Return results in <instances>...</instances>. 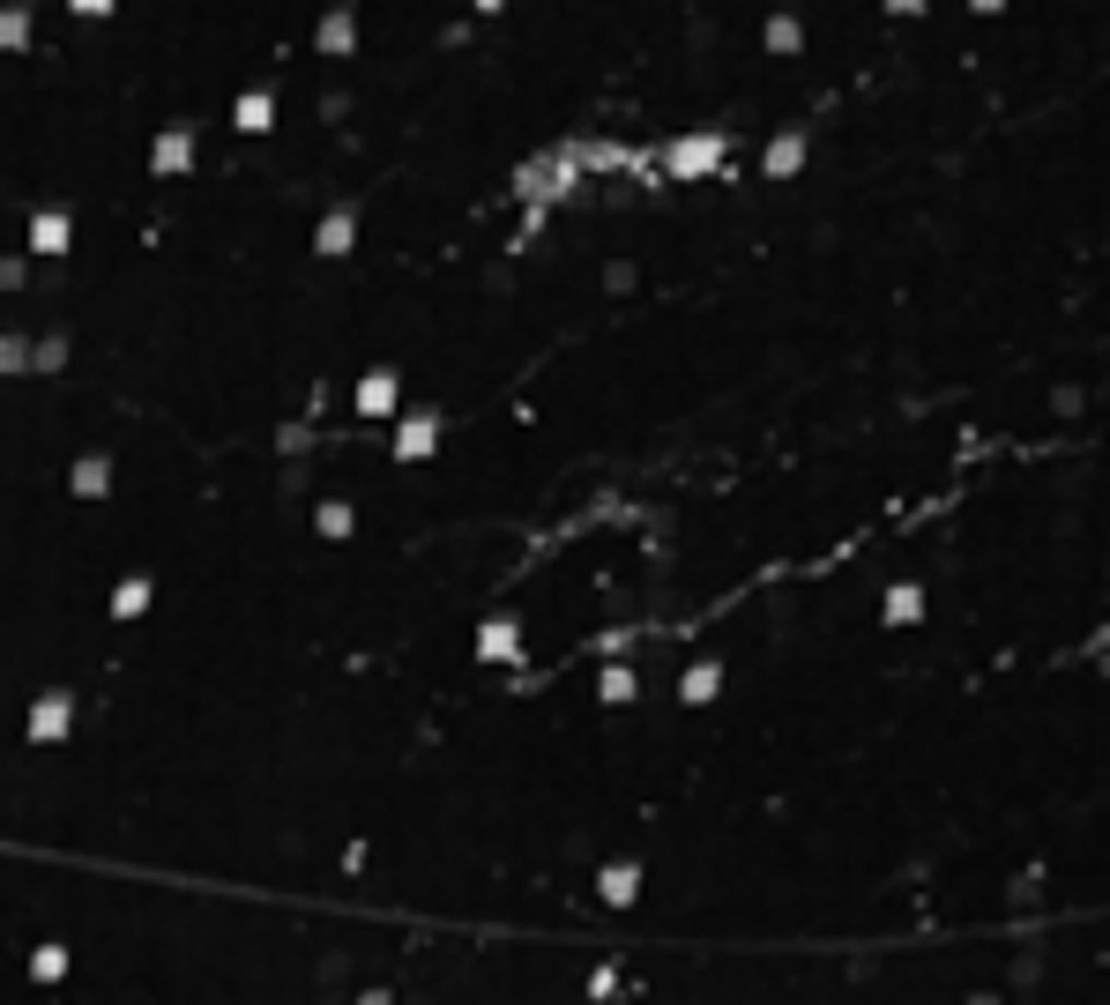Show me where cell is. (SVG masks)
Masks as SVG:
<instances>
[{
    "label": "cell",
    "mask_w": 1110,
    "mask_h": 1005,
    "mask_svg": "<svg viewBox=\"0 0 1110 1005\" xmlns=\"http://www.w3.org/2000/svg\"><path fill=\"white\" fill-rule=\"evenodd\" d=\"M724 134H679V142H664V157L656 165L671 171V179H701V171H724Z\"/></svg>",
    "instance_id": "cell-1"
},
{
    "label": "cell",
    "mask_w": 1110,
    "mask_h": 1005,
    "mask_svg": "<svg viewBox=\"0 0 1110 1005\" xmlns=\"http://www.w3.org/2000/svg\"><path fill=\"white\" fill-rule=\"evenodd\" d=\"M68 722H75V693H68V685H52V693H38V701H31V722H23V730H31V745H60V738H68Z\"/></svg>",
    "instance_id": "cell-2"
},
{
    "label": "cell",
    "mask_w": 1110,
    "mask_h": 1005,
    "mask_svg": "<svg viewBox=\"0 0 1110 1005\" xmlns=\"http://www.w3.org/2000/svg\"><path fill=\"white\" fill-rule=\"evenodd\" d=\"M150 171H157V179H187V171H194V127H165V134L150 142Z\"/></svg>",
    "instance_id": "cell-3"
},
{
    "label": "cell",
    "mask_w": 1110,
    "mask_h": 1005,
    "mask_svg": "<svg viewBox=\"0 0 1110 1005\" xmlns=\"http://www.w3.org/2000/svg\"><path fill=\"white\" fill-rule=\"evenodd\" d=\"M395 403H403V380H395V366H373V373L358 380V418H395Z\"/></svg>",
    "instance_id": "cell-4"
},
{
    "label": "cell",
    "mask_w": 1110,
    "mask_h": 1005,
    "mask_svg": "<svg viewBox=\"0 0 1110 1005\" xmlns=\"http://www.w3.org/2000/svg\"><path fill=\"white\" fill-rule=\"evenodd\" d=\"M432 447H440V410H418L395 424V462H426Z\"/></svg>",
    "instance_id": "cell-5"
},
{
    "label": "cell",
    "mask_w": 1110,
    "mask_h": 1005,
    "mask_svg": "<svg viewBox=\"0 0 1110 1005\" xmlns=\"http://www.w3.org/2000/svg\"><path fill=\"white\" fill-rule=\"evenodd\" d=\"M477 656H485V663H522V626H514L508 611L477 626Z\"/></svg>",
    "instance_id": "cell-6"
},
{
    "label": "cell",
    "mask_w": 1110,
    "mask_h": 1005,
    "mask_svg": "<svg viewBox=\"0 0 1110 1005\" xmlns=\"http://www.w3.org/2000/svg\"><path fill=\"white\" fill-rule=\"evenodd\" d=\"M313 52L350 60V52H358V15H350V8H329V15H321V31H313Z\"/></svg>",
    "instance_id": "cell-7"
},
{
    "label": "cell",
    "mask_w": 1110,
    "mask_h": 1005,
    "mask_svg": "<svg viewBox=\"0 0 1110 1005\" xmlns=\"http://www.w3.org/2000/svg\"><path fill=\"white\" fill-rule=\"evenodd\" d=\"M75 247V216L68 210H38L31 216V253H68Z\"/></svg>",
    "instance_id": "cell-8"
},
{
    "label": "cell",
    "mask_w": 1110,
    "mask_h": 1005,
    "mask_svg": "<svg viewBox=\"0 0 1110 1005\" xmlns=\"http://www.w3.org/2000/svg\"><path fill=\"white\" fill-rule=\"evenodd\" d=\"M805 149H812V134H805V127H790V134H775V142H768L761 171H768V179H790V171L805 165Z\"/></svg>",
    "instance_id": "cell-9"
},
{
    "label": "cell",
    "mask_w": 1110,
    "mask_h": 1005,
    "mask_svg": "<svg viewBox=\"0 0 1110 1005\" xmlns=\"http://www.w3.org/2000/svg\"><path fill=\"white\" fill-rule=\"evenodd\" d=\"M597 894L611 901V909H634V894H641V864H634V857L604 864V872H597Z\"/></svg>",
    "instance_id": "cell-10"
},
{
    "label": "cell",
    "mask_w": 1110,
    "mask_h": 1005,
    "mask_svg": "<svg viewBox=\"0 0 1110 1005\" xmlns=\"http://www.w3.org/2000/svg\"><path fill=\"white\" fill-rule=\"evenodd\" d=\"M68 492H75V500H105V492H112V462L83 455L75 469H68Z\"/></svg>",
    "instance_id": "cell-11"
},
{
    "label": "cell",
    "mask_w": 1110,
    "mask_h": 1005,
    "mask_svg": "<svg viewBox=\"0 0 1110 1005\" xmlns=\"http://www.w3.org/2000/svg\"><path fill=\"white\" fill-rule=\"evenodd\" d=\"M150 596H157V582H150V574H128V582L112 588V603H105V611L128 626V619H142V611H150Z\"/></svg>",
    "instance_id": "cell-12"
},
{
    "label": "cell",
    "mask_w": 1110,
    "mask_h": 1005,
    "mask_svg": "<svg viewBox=\"0 0 1110 1005\" xmlns=\"http://www.w3.org/2000/svg\"><path fill=\"white\" fill-rule=\"evenodd\" d=\"M231 127H239V134H268V127H276V97H268V89H247V97L231 105Z\"/></svg>",
    "instance_id": "cell-13"
},
{
    "label": "cell",
    "mask_w": 1110,
    "mask_h": 1005,
    "mask_svg": "<svg viewBox=\"0 0 1110 1005\" xmlns=\"http://www.w3.org/2000/svg\"><path fill=\"white\" fill-rule=\"evenodd\" d=\"M350 239H358V216L329 210V216H321V231H313V253H350Z\"/></svg>",
    "instance_id": "cell-14"
},
{
    "label": "cell",
    "mask_w": 1110,
    "mask_h": 1005,
    "mask_svg": "<svg viewBox=\"0 0 1110 1005\" xmlns=\"http://www.w3.org/2000/svg\"><path fill=\"white\" fill-rule=\"evenodd\" d=\"M716 685H724V663H693L679 678V701H685V708H701V701H716Z\"/></svg>",
    "instance_id": "cell-15"
},
{
    "label": "cell",
    "mask_w": 1110,
    "mask_h": 1005,
    "mask_svg": "<svg viewBox=\"0 0 1110 1005\" xmlns=\"http://www.w3.org/2000/svg\"><path fill=\"white\" fill-rule=\"evenodd\" d=\"M917 619H924V588L902 582L895 596H887V626H917Z\"/></svg>",
    "instance_id": "cell-16"
},
{
    "label": "cell",
    "mask_w": 1110,
    "mask_h": 1005,
    "mask_svg": "<svg viewBox=\"0 0 1110 1005\" xmlns=\"http://www.w3.org/2000/svg\"><path fill=\"white\" fill-rule=\"evenodd\" d=\"M31 45V8H0V52H23Z\"/></svg>",
    "instance_id": "cell-17"
},
{
    "label": "cell",
    "mask_w": 1110,
    "mask_h": 1005,
    "mask_svg": "<svg viewBox=\"0 0 1110 1005\" xmlns=\"http://www.w3.org/2000/svg\"><path fill=\"white\" fill-rule=\"evenodd\" d=\"M313 522H321V537H329V545H343V537L358 529V522H350V506H343V500H329V506H321V514H313Z\"/></svg>",
    "instance_id": "cell-18"
},
{
    "label": "cell",
    "mask_w": 1110,
    "mask_h": 1005,
    "mask_svg": "<svg viewBox=\"0 0 1110 1005\" xmlns=\"http://www.w3.org/2000/svg\"><path fill=\"white\" fill-rule=\"evenodd\" d=\"M31 976H38V983H60V976H68V946H38V954H31Z\"/></svg>",
    "instance_id": "cell-19"
},
{
    "label": "cell",
    "mask_w": 1110,
    "mask_h": 1005,
    "mask_svg": "<svg viewBox=\"0 0 1110 1005\" xmlns=\"http://www.w3.org/2000/svg\"><path fill=\"white\" fill-rule=\"evenodd\" d=\"M60 366H68V343H60V335L31 343V373H60Z\"/></svg>",
    "instance_id": "cell-20"
},
{
    "label": "cell",
    "mask_w": 1110,
    "mask_h": 1005,
    "mask_svg": "<svg viewBox=\"0 0 1110 1005\" xmlns=\"http://www.w3.org/2000/svg\"><path fill=\"white\" fill-rule=\"evenodd\" d=\"M798 45H805L798 15H775V23H768V52H798Z\"/></svg>",
    "instance_id": "cell-21"
},
{
    "label": "cell",
    "mask_w": 1110,
    "mask_h": 1005,
    "mask_svg": "<svg viewBox=\"0 0 1110 1005\" xmlns=\"http://www.w3.org/2000/svg\"><path fill=\"white\" fill-rule=\"evenodd\" d=\"M0 373H31V343L23 335H0Z\"/></svg>",
    "instance_id": "cell-22"
},
{
    "label": "cell",
    "mask_w": 1110,
    "mask_h": 1005,
    "mask_svg": "<svg viewBox=\"0 0 1110 1005\" xmlns=\"http://www.w3.org/2000/svg\"><path fill=\"white\" fill-rule=\"evenodd\" d=\"M604 701H634V670H626V663L604 670Z\"/></svg>",
    "instance_id": "cell-23"
},
{
    "label": "cell",
    "mask_w": 1110,
    "mask_h": 1005,
    "mask_svg": "<svg viewBox=\"0 0 1110 1005\" xmlns=\"http://www.w3.org/2000/svg\"><path fill=\"white\" fill-rule=\"evenodd\" d=\"M887 15H924V0H880Z\"/></svg>",
    "instance_id": "cell-24"
},
{
    "label": "cell",
    "mask_w": 1110,
    "mask_h": 1005,
    "mask_svg": "<svg viewBox=\"0 0 1110 1005\" xmlns=\"http://www.w3.org/2000/svg\"><path fill=\"white\" fill-rule=\"evenodd\" d=\"M75 15H112V0H68Z\"/></svg>",
    "instance_id": "cell-25"
},
{
    "label": "cell",
    "mask_w": 1110,
    "mask_h": 1005,
    "mask_svg": "<svg viewBox=\"0 0 1110 1005\" xmlns=\"http://www.w3.org/2000/svg\"><path fill=\"white\" fill-rule=\"evenodd\" d=\"M969 8H977V15H991V8H999V0H969Z\"/></svg>",
    "instance_id": "cell-26"
}]
</instances>
